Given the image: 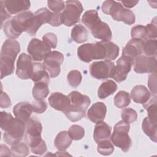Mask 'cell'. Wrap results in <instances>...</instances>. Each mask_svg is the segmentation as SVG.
<instances>
[{"label":"cell","instance_id":"816d5d0a","mask_svg":"<svg viewBox=\"0 0 157 157\" xmlns=\"http://www.w3.org/2000/svg\"><path fill=\"white\" fill-rule=\"evenodd\" d=\"M1 108H7L10 106L11 105V101L8 96V95L6 94V93L1 92Z\"/></svg>","mask_w":157,"mask_h":157},{"label":"cell","instance_id":"83f0119b","mask_svg":"<svg viewBox=\"0 0 157 157\" xmlns=\"http://www.w3.org/2000/svg\"><path fill=\"white\" fill-rule=\"evenodd\" d=\"M72 140L68 132L61 131L58 134L55 139V146L59 151H64L71 145Z\"/></svg>","mask_w":157,"mask_h":157},{"label":"cell","instance_id":"3957f363","mask_svg":"<svg viewBox=\"0 0 157 157\" xmlns=\"http://www.w3.org/2000/svg\"><path fill=\"white\" fill-rule=\"evenodd\" d=\"M102 11L107 15H110L115 21H123L131 25L134 23L136 17L134 13L128 9H124L121 4L115 1L108 0L102 3Z\"/></svg>","mask_w":157,"mask_h":157},{"label":"cell","instance_id":"7c38bea8","mask_svg":"<svg viewBox=\"0 0 157 157\" xmlns=\"http://www.w3.org/2000/svg\"><path fill=\"white\" fill-rule=\"evenodd\" d=\"M134 61L122 56L117 61L113 78L117 82H121L126 80L128 74L131 71Z\"/></svg>","mask_w":157,"mask_h":157},{"label":"cell","instance_id":"30bf717a","mask_svg":"<svg viewBox=\"0 0 157 157\" xmlns=\"http://www.w3.org/2000/svg\"><path fill=\"white\" fill-rule=\"evenodd\" d=\"M134 70L138 74L156 72V57L139 55L134 60Z\"/></svg>","mask_w":157,"mask_h":157},{"label":"cell","instance_id":"d4e9b609","mask_svg":"<svg viewBox=\"0 0 157 157\" xmlns=\"http://www.w3.org/2000/svg\"><path fill=\"white\" fill-rule=\"evenodd\" d=\"M34 68L31 79L35 83L39 82H45L49 84V74L44 68L42 64L33 63Z\"/></svg>","mask_w":157,"mask_h":157},{"label":"cell","instance_id":"11a10c76","mask_svg":"<svg viewBox=\"0 0 157 157\" xmlns=\"http://www.w3.org/2000/svg\"><path fill=\"white\" fill-rule=\"evenodd\" d=\"M3 152H5V154H6L5 156H10L11 155V154H10L11 150H10V149L6 145L1 144V153H3Z\"/></svg>","mask_w":157,"mask_h":157},{"label":"cell","instance_id":"8992f818","mask_svg":"<svg viewBox=\"0 0 157 157\" xmlns=\"http://www.w3.org/2000/svg\"><path fill=\"white\" fill-rule=\"evenodd\" d=\"M115 67L114 63L110 61L94 62L90 66V72L93 77L99 80L112 78Z\"/></svg>","mask_w":157,"mask_h":157},{"label":"cell","instance_id":"7402d4cb","mask_svg":"<svg viewBox=\"0 0 157 157\" xmlns=\"http://www.w3.org/2000/svg\"><path fill=\"white\" fill-rule=\"evenodd\" d=\"M132 100L138 104H145L151 97V94L146 86L142 85L135 86L131 92Z\"/></svg>","mask_w":157,"mask_h":157},{"label":"cell","instance_id":"8fae6325","mask_svg":"<svg viewBox=\"0 0 157 157\" xmlns=\"http://www.w3.org/2000/svg\"><path fill=\"white\" fill-rule=\"evenodd\" d=\"M52 15V12L47 8L37 10L34 13L31 25L26 33L31 36H34L42 25L49 23Z\"/></svg>","mask_w":157,"mask_h":157},{"label":"cell","instance_id":"5b68a950","mask_svg":"<svg viewBox=\"0 0 157 157\" xmlns=\"http://www.w3.org/2000/svg\"><path fill=\"white\" fill-rule=\"evenodd\" d=\"M65 3V9L61 15V21L64 25L71 26L79 21L83 8L78 1H67Z\"/></svg>","mask_w":157,"mask_h":157},{"label":"cell","instance_id":"9c48e42d","mask_svg":"<svg viewBox=\"0 0 157 157\" xmlns=\"http://www.w3.org/2000/svg\"><path fill=\"white\" fill-rule=\"evenodd\" d=\"M34 65L29 55L22 53L18 57L17 63V75L21 79L26 80L31 78Z\"/></svg>","mask_w":157,"mask_h":157},{"label":"cell","instance_id":"ba28073f","mask_svg":"<svg viewBox=\"0 0 157 157\" xmlns=\"http://www.w3.org/2000/svg\"><path fill=\"white\" fill-rule=\"evenodd\" d=\"M49 47L43 41L34 38L31 39L28 46V52L32 59L35 61H41L46 55L51 52Z\"/></svg>","mask_w":157,"mask_h":157},{"label":"cell","instance_id":"7bdbcfd3","mask_svg":"<svg viewBox=\"0 0 157 157\" xmlns=\"http://www.w3.org/2000/svg\"><path fill=\"white\" fill-rule=\"evenodd\" d=\"M68 133L72 140H78L83 137L85 135V130L81 126L74 124L69 128Z\"/></svg>","mask_w":157,"mask_h":157},{"label":"cell","instance_id":"44dd1931","mask_svg":"<svg viewBox=\"0 0 157 157\" xmlns=\"http://www.w3.org/2000/svg\"><path fill=\"white\" fill-rule=\"evenodd\" d=\"M33 112L32 104L28 102H21L16 104L13 109L15 116L26 123Z\"/></svg>","mask_w":157,"mask_h":157},{"label":"cell","instance_id":"e575fe53","mask_svg":"<svg viewBox=\"0 0 157 157\" xmlns=\"http://www.w3.org/2000/svg\"><path fill=\"white\" fill-rule=\"evenodd\" d=\"M106 50L105 60L111 61L117 58L119 53V47L114 43L110 41L102 40Z\"/></svg>","mask_w":157,"mask_h":157},{"label":"cell","instance_id":"6da1fadb","mask_svg":"<svg viewBox=\"0 0 157 157\" xmlns=\"http://www.w3.org/2000/svg\"><path fill=\"white\" fill-rule=\"evenodd\" d=\"M0 126L4 131L3 139L5 142L12 146L21 142L26 128L24 121L17 117L13 118L6 112H1Z\"/></svg>","mask_w":157,"mask_h":157},{"label":"cell","instance_id":"7dc6e473","mask_svg":"<svg viewBox=\"0 0 157 157\" xmlns=\"http://www.w3.org/2000/svg\"><path fill=\"white\" fill-rule=\"evenodd\" d=\"M156 18L155 17L153 21L146 26L147 36L150 38L155 39L157 37V26H156Z\"/></svg>","mask_w":157,"mask_h":157},{"label":"cell","instance_id":"d6a6232c","mask_svg":"<svg viewBox=\"0 0 157 157\" xmlns=\"http://www.w3.org/2000/svg\"><path fill=\"white\" fill-rule=\"evenodd\" d=\"M142 128L145 134L154 142H156V124L153 123L148 117H146L143 120Z\"/></svg>","mask_w":157,"mask_h":157},{"label":"cell","instance_id":"8d00e7d4","mask_svg":"<svg viewBox=\"0 0 157 157\" xmlns=\"http://www.w3.org/2000/svg\"><path fill=\"white\" fill-rule=\"evenodd\" d=\"M11 153L13 156L23 157L27 156L29 153L28 145L23 142H20L11 146Z\"/></svg>","mask_w":157,"mask_h":157},{"label":"cell","instance_id":"836d02e7","mask_svg":"<svg viewBox=\"0 0 157 157\" xmlns=\"http://www.w3.org/2000/svg\"><path fill=\"white\" fill-rule=\"evenodd\" d=\"M114 104L116 107L122 109L127 107L131 102V97L128 93L120 91L114 97Z\"/></svg>","mask_w":157,"mask_h":157},{"label":"cell","instance_id":"ee69618b","mask_svg":"<svg viewBox=\"0 0 157 157\" xmlns=\"http://www.w3.org/2000/svg\"><path fill=\"white\" fill-rule=\"evenodd\" d=\"M121 116L123 121L130 124L134 123L137 120V113L135 110L131 108H127L123 110Z\"/></svg>","mask_w":157,"mask_h":157},{"label":"cell","instance_id":"d590c367","mask_svg":"<svg viewBox=\"0 0 157 157\" xmlns=\"http://www.w3.org/2000/svg\"><path fill=\"white\" fill-rule=\"evenodd\" d=\"M99 19L101 18L96 10H90L84 13L82 18V22L90 29Z\"/></svg>","mask_w":157,"mask_h":157},{"label":"cell","instance_id":"52a82bcc","mask_svg":"<svg viewBox=\"0 0 157 157\" xmlns=\"http://www.w3.org/2000/svg\"><path fill=\"white\" fill-rule=\"evenodd\" d=\"M63 60L64 56L61 52L53 51L46 55L42 65L49 75L52 78H54L59 75L61 71L60 66Z\"/></svg>","mask_w":157,"mask_h":157},{"label":"cell","instance_id":"681fc988","mask_svg":"<svg viewBox=\"0 0 157 157\" xmlns=\"http://www.w3.org/2000/svg\"><path fill=\"white\" fill-rule=\"evenodd\" d=\"M156 72H153L149 75L148 86L153 94H156Z\"/></svg>","mask_w":157,"mask_h":157},{"label":"cell","instance_id":"f1b7e54d","mask_svg":"<svg viewBox=\"0 0 157 157\" xmlns=\"http://www.w3.org/2000/svg\"><path fill=\"white\" fill-rule=\"evenodd\" d=\"M88 36L87 29L83 25H76L71 31V37L74 41L81 44L85 42Z\"/></svg>","mask_w":157,"mask_h":157},{"label":"cell","instance_id":"e0dca14e","mask_svg":"<svg viewBox=\"0 0 157 157\" xmlns=\"http://www.w3.org/2000/svg\"><path fill=\"white\" fill-rule=\"evenodd\" d=\"M107 112L106 105L102 102H98L93 104L89 109L87 116L90 121L93 123H98L105 118Z\"/></svg>","mask_w":157,"mask_h":157},{"label":"cell","instance_id":"c3c4849f","mask_svg":"<svg viewBox=\"0 0 157 157\" xmlns=\"http://www.w3.org/2000/svg\"><path fill=\"white\" fill-rule=\"evenodd\" d=\"M47 4L53 12H60L65 7L64 2L62 1H48Z\"/></svg>","mask_w":157,"mask_h":157},{"label":"cell","instance_id":"74e56055","mask_svg":"<svg viewBox=\"0 0 157 157\" xmlns=\"http://www.w3.org/2000/svg\"><path fill=\"white\" fill-rule=\"evenodd\" d=\"M143 52L148 57H156L157 53V42L156 39H147L144 41Z\"/></svg>","mask_w":157,"mask_h":157},{"label":"cell","instance_id":"7a4b0ae2","mask_svg":"<svg viewBox=\"0 0 157 157\" xmlns=\"http://www.w3.org/2000/svg\"><path fill=\"white\" fill-rule=\"evenodd\" d=\"M34 14L31 11L23 12L4 23L3 29L7 37L17 38L23 31L29 28Z\"/></svg>","mask_w":157,"mask_h":157},{"label":"cell","instance_id":"ffe728a7","mask_svg":"<svg viewBox=\"0 0 157 157\" xmlns=\"http://www.w3.org/2000/svg\"><path fill=\"white\" fill-rule=\"evenodd\" d=\"M26 142L33 139L41 137L42 126L38 120L29 118L26 122Z\"/></svg>","mask_w":157,"mask_h":157},{"label":"cell","instance_id":"ac0fdd59","mask_svg":"<svg viewBox=\"0 0 157 157\" xmlns=\"http://www.w3.org/2000/svg\"><path fill=\"white\" fill-rule=\"evenodd\" d=\"M7 12L10 14H16L29 9L31 2L26 0H7L1 1Z\"/></svg>","mask_w":157,"mask_h":157},{"label":"cell","instance_id":"4dcf8cb0","mask_svg":"<svg viewBox=\"0 0 157 157\" xmlns=\"http://www.w3.org/2000/svg\"><path fill=\"white\" fill-rule=\"evenodd\" d=\"M32 93L35 99L39 100L45 98L49 93L48 83L45 82H39L35 83Z\"/></svg>","mask_w":157,"mask_h":157},{"label":"cell","instance_id":"1f68e13d","mask_svg":"<svg viewBox=\"0 0 157 157\" xmlns=\"http://www.w3.org/2000/svg\"><path fill=\"white\" fill-rule=\"evenodd\" d=\"M144 108L147 110L148 118L155 124H156V95L153 94L147 102L144 104Z\"/></svg>","mask_w":157,"mask_h":157},{"label":"cell","instance_id":"ab89813d","mask_svg":"<svg viewBox=\"0 0 157 157\" xmlns=\"http://www.w3.org/2000/svg\"><path fill=\"white\" fill-rule=\"evenodd\" d=\"M98 151L102 155H110L114 151V147L109 140L104 139L98 142Z\"/></svg>","mask_w":157,"mask_h":157},{"label":"cell","instance_id":"484cf974","mask_svg":"<svg viewBox=\"0 0 157 157\" xmlns=\"http://www.w3.org/2000/svg\"><path fill=\"white\" fill-rule=\"evenodd\" d=\"M15 59L8 56L1 55V78L13 74L14 71V62Z\"/></svg>","mask_w":157,"mask_h":157},{"label":"cell","instance_id":"f6af8a7d","mask_svg":"<svg viewBox=\"0 0 157 157\" xmlns=\"http://www.w3.org/2000/svg\"><path fill=\"white\" fill-rule=\"evenodd\" d=\"M42 41L50 48H55L57 46V37L53 33H48L45 34L42 37Z\"/></svg>","mask_w":157,"mask_h":157},{"label":"cell","instance_id":"4316f807","mask_svg":"<svg viewBox=\"0 0 157 157\" xmlns=\"http://www.w3.org/2000/svg\"><path fill=\"white\" fill-rule=\"evenodd\" d=\"M117 89V83L113 80H109L100 85L98 91V96L100 99H105L113 94Z\"/></svg>","mask_w":157,"mask_h":157},{"label":"cell","instance_id":"603a6c76","mask_svg":"<svg viewBox=\"0 0 157 157\" xmlns=\"http://www.w3.org/2000/svg\"><path fill=\"white\" fill-rule=\"evenodd\" d=\"M20 51V46L18 41L13 39H7L2 46L1 55L8 56L16 59Z\"/></svg>","mask_w":157,"mask_h":157},{"label":"cell","instance_id":"db71d44e","mask_svg":"<svg viewBox=\"0 0 157 157\" xmlns=\"http://www.w3.org/2000/svg\"><path fill=\"white\" fill-rule=\"evenodd\" d=\"M123 6L128 8H132L134 7L138 2V1H123L121 2Z\"/></svg>","mask_w":157,"mask_h":157},{"label":"cell","instance_id":"f546056e","mask_svg":"<svg viewBox=\"0 0 157 157\" xmlns=\"http://www.w3.org/2000/svg\"><path fill=\"white\" fill-rule=\"evenodd\" d=\"M26 143L30 147L31 151L34 154L42 155L47 151V145L41 137L29 140Z\"/></svg>","mask_w":157,"mask_h":157},{"label":"cell","instance_id":"60d3db41","mask_svg":"<svg viewBox=\"0 0 157 157\" xmlns=\"http://www.w3.org/2000/svg\"><path fill=\"white\" fill-rule=\"evenodd\" d=\"M69 84L72 87H77L81 83L82 76L80 71L77 70H72L70 71L67 76Z\"/></svg>","mask_w":157,"mask_h":157},{"label":"cell","instance_id":"f35d334b","mask_svg":"<svg viewBox=\"0 0 157 157\" xmlns=\"http://www.w3.org/2000/svg\"><path fill=\"white\" fill-rule=\"evenodd\" d=\"M63 113L69 120L75 122L80 120L85 117L86 110L76 109L71 105V107Z\"/></svg>","mask_w":157,"mask_h":157},{"label":"cell","instance_id":"9a60e30c","mask_svg":"<svg viewBox=\"0 0 157 157\" xmlns=\"http://www.w3.org/2000/svg\"><path fill=\"white\" fill-rule=\"evenodd\" d=\"M143 44L142 40L132 39L123 48L122 56L127 57L132 61L143 53Z\"/></svg>","mask_w":157,"mask_h":157},{"label":"cell","instance_id":"277c9868","mask_svg":"<svg viewBox=\"0 0 157 157\" xmlns=\"http://www.w3.org/2000/svg\"><path fill=\"white\" fill-rule=\"evenodd\" d=\"M77 55L82 61L89 63L93 59H105L106 50L102 41L95 44L87 43L78 47Z\"/></svg>","mask_w":157,"mask_h":157},{"label":"cell","instance_id":"b9f144b4","mask_svg":"<svg viewBox=\"0 0 157 157\" xmlns=\"http://www.w3.org/2000/svg\"><path fill=\"white\" fill-rule=\"evenodd\" d=\"M131 36L132 39L143 40L147 37L146 26L143 25H137L131 29Z\"/></svg>","mask_w":157,"mask_h":157},{"label":"cell","instance_id":"cb8c5ba5","mask_svg":"<svg viewBox=\"0 0 157 157\" xmlns=\"http://www.w3.org/2000/svg\"><path fill=\"white\" fill-rule=\"evenodd\" d=\"M111 134L110 126L104 121L96 123L94 129L93 137L96 143L98 142L108 139Z\"/></svg>","mask_w":157,"mask_h":157},{"label":"cell","instance_id":"f5cc1de1","mask_svg":"<svg viewBox=\"0 0 157 157\" xmlns=\"http://www.w3.org/2000/svg\"><path fill=\"white\" fill-rule=\"evenodd\" d=\"M1 3V2H0ZM1 27L3 25V22L6 19L10 17V13L7 12L5 7L3 6L2 3H1Z\"/></svg>","mask_w":157,"mask_h":157},{"label":"cell","instance_id":"5bb4252c","mask_svg":"<svg viewBox=\"0 0 157 157\" xmlns=\"http://www.w3.org/2000/svg\"><path fill=\"white\" fill-rule=\"evenodd\" d=\"M110 140L116 147L120 148L123 152H127L130 149L132 141L128 135V132L113 130L110 136Z\"/></svg>","mask_w":157,"mask_h":157},{"label":"cell","instance_id":"f907efd6","mask_svg":"<svg viewBox=\"0 0 157 157\" xmlns=\"http://www.w3.org/2000/svg\"><path fill=\"white\" fill-rule=\"evenodd\" d=\"M61 15L60 12H52V15L48 24L53 26H60L62 24Z\"/></svg>","mask_w":157,"mask_h":157},{"label":"cell","instance_id":"bcb514c9","mask_svg":"<svg viewBox=\"0 0 157 157\" xmlns=\"http://www.w3.org/2000/svg\"><path fill=\"white\" fill-rule=\"evenodd\" d=\"M32 107L33 112L37 113H42L46 110L47 105L45 101H43L42 99H36L35 101L33 102Z\"/></svg>","mask_w":157,"mask_h":157},{"label":"cell","instance_id":"d6986e66","mask_svg":"<svg viewBox=\"0 0 157 157\" xmlns=\"http://www.w3.org/2000/svg\"><path fill=\"white\" fill-rule=\"evenodd\" d=\"M68 97L70 99L71 105L76 109L86 110L91 103L88 96L81 94L77 91H73L69 93Z\"/></svg>","mask_w":157,"mask_h":157},{"label":"cell","instance_id":"4fadbf2b","mask_svg":"<svg viewBox=\"0 0 157 157\" xmlns=\"http://www.w3.org/2000/svg\"><path fill=\"white\" fill-rule=\"evenodd\" d=\"M48 102L52 107L63 112L67 110L71 105L68 96L59 92L52 93L48 98Z\"/></svg>","mask_w":157,"mask_h":157},{"label":"cell","instance_id":"2e32d148","mask_svg":"<svg viewBox=\"0 0 157 157\" xmlns=\"http://www.w3.org/2000/svg\"><path fill=\"white\" fill-rule=\"evenodd\" d=\"M92 35L97 39L104 41H109L112 38V31L108 25L99 19L90 28Z\"/></svg>","mask_w":157,"mask_h":157}]
</instances>
